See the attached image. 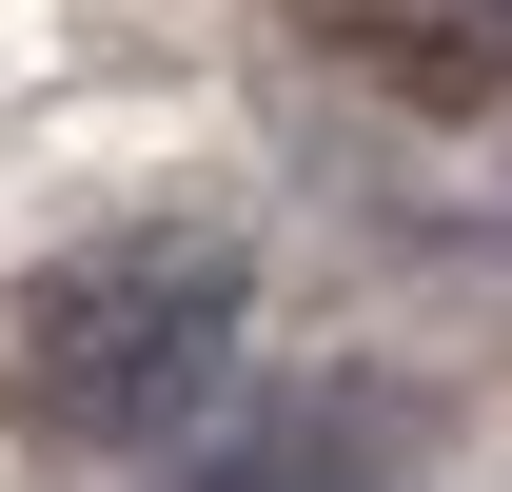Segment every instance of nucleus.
I'll return each mask as SVG.
<instances>
[{
	"instance_id": "1",
	"label": "nucleus",
	"mask_w": 512,
	"mask_h": 492,
	"mask_svg": "<svg viewBox=\"0 0 512 492\" xmlns=\"http://www.w3.org/2000/svg\"><path fill=\"white\" fill-rule=\"evenodd\" d=\"M237 315H256V256L217 217H138V237H79V256L20 276L0 374H20V414L60 433V453H158L237 374Z\"/></svg>"
},
{
	"instance_id": "3",
	"label": "nucleus",
	"mask_w": 512,
	"mask_h": 492,
	"mask_svg": "<svg viewBox=\"0 0 512 492\" xmlns=\"http://www.w3.org/2000/svg\"><path fill=\"white\" fill-rule=\"evenodd\" d=\"M453 40H473V60H512V0H453Z\"/></svg>"
},
{
	"instance_id": "2",
	"label": "nucleus",
	"mask_w": 512,
	"mask_h": 492,
	"mask_svg": "<svg viewBox=\"0 0 512 492\" xmlns=\"http://www.w3.org/2000/svg\"><path fill=\"white\" fill-rule=\"evenodd\" d=\"M178 492H414L394 473V414L375 394H256L237 433H197Z\"/></svg>"
}]
</instances>
